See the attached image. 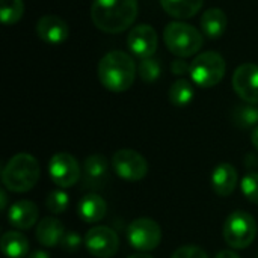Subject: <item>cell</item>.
I'll use <instances>...</instances> for the list:
<instances>
[{"instance_id":"6da1fadb","label":"cell","mask_w":258,"mask_h":258,"mask_svg":"<svg viewBox=\"0 0 258 258\" xmlns=\"http://www.w3.org/2000/svg\"><path fill=\"white\" fill-rule=\"evenodd\" d=\"M138 17V0H94L91 18L97 29L106 33L127 30Z\"/></svg>"},{"instance_id":"7a4b0ae2","label":"cell","mask_w":258,"mask_h":258,"mask_svg":"<svg viewBox=\"0 0 258 258\" xmlns=\"http://www.w3.org/2000/svg\"><path fill=\"white\" fill-rule=\"evenodd\" d=\"M97 73L106 89L112 92H124L130 89L135 82L136 63L128 53L113 50L101 57Z\"/></svg>"},{"instance_id":"3957f363","label":"cell","mask_w":258,"mask_h":258,"mask_svg":"<svg viewBox=\"0 0 258 258\" xmlns=\"http://www.w3.org/2000/svg\"><path fill=\"white\" fill-rule=\"evenodd\" d=\"M39 163L38 160L27 154H15L2 171L3 186L15 194H23L33 189L39 180Z\"/></svg>"},{"instance_id":"277c9868","label":"cell","mask_w":258,"mask_h":258,"mask_svg":"<svg viewBox=\"0 0 258 258\" xmlns=\"http://www.w3.org/2000/svg\"><path fill=\"white\" fill-rule=\"evenodd\" d=\"M163 39L168 50L181 59L197 54L204 44L203 33L192 24L183 21L169 23L165 27Z\"/></svg>"},{"instance_id":"5b68a950","label":"cell","mask_w":258,"mask_h":258,"mask_svg":"<svg viewBox=\"0 0 258 258\" xmlns=\"http://www.w3.org/2000/svg\"><path fill=\"white\" fill-rule=\"evenodd\" d=\"M227 63L221 53L204 51L198 54L190 63V79L200 88H213L225 76Z\"/></svg>"},{"instance_id":"8992f818","label":"cell","mask_w":258,"mask_h":258,"mask_svg":"<svg viewBox=\"0 0 258 258\" xmlns=\"http://www.w3.org/2000/svg\"><path fill=\"white\" fill-rule=\"evenodd\" d=\"M257 236V222L252 215L236 210L224 224V239L228 246L234 249L248 248Z\"/></svg>"},{"instance_id":"52a82bcc","label":"cell","mask_w":258,"mask_h":258,"mask_svg":"<svg viewBox=\"0 0 258 258\" xmlns=\"http://www.w3.org/2000/svg\"><path fill=\"white\" fill-rule=\"evenodd\" d=\"M127 239L135 249L141 252H148L160 245L162 230L156 221L150 218H139L128 225Z\"/></svg>"},{"instance_id":"ba28073f","label":"cell","mask_w":258,"mask_h":258,"mask_svg":"<svg viewBox=\"0 0 258 258\" xmlns=\"http://www.w3.org/2000/svg\"><path fill=\"white\" fill-rule=\"evenodd\" d=\"M112 166L115 174L127 181H139L148 172L145 157L130 148L118 150L112 157Z\"/></svg>"},{"instance_id":"9c48e42d","label":"cell","mask_w":258,"mask_h":258,"mask_svg":"<svg viewBox=\"0 0 258 258\" xmlns=\"http://www.w3.org/2000/svg\"><path fill=\"white\" fill-rule=\"evenodd\" d=\"M48 174L56 186L67 189L80 180L82 169L77 159L70 153H56L48 162Z\"/></svg>"},{"instance_id":"30bf717a","label":"cell","mask_w":258,"mask_h":258,"mask_svg":"<svg viewBox=\"0 0 258 258\" xmlns=\"http://www.w3.org/2000/svg\"><path fill=\"white\" fill-rule=\"evenodd\" d=\"M85 246L91 255L97 258H110L118 252V234L104 225H97L85 234Z\"/></svg>"},{"instance_id":"8fae6325","label":"cell","mask_w":258,"mask_h":258,"mask_svg":"<svg viewBox=\"0 0 258 258\" xmlns=\"http://www.w3.org/2000/svg\"><path fill=\"white\" fill-rule=\"evenodd\" d=\"M157 44H159L157 33L148 24L135 26L127 36L128 50L141 60L147 57H153L157 50Z\"/></svg>"},{"instance_id":"7c38bea8","label":"cell","mask_w":258,"mask_h":258,"mask_svg":"<svg viewBox=\"0 0 258 258\" xmlns=\"http://www.w3.org/2000/svg\"><path fill=\"white\" fill-rule=\"evenodd\" d=\"M233 88L236 94L249 104L258 103V65L243 63L233 74Z\"/></svg>"},{"instance_id":"4fadbf2b","label":"cell","mask_w":258,"mask_h":258,"mask_svg":"<svg viewBox=\"0 0 258 258\" xmlns=\"http://www.w3.org/2000/svg\"><path fill=\"white\" fill-rule=\"evenodd\" d=\"M83 186L86 189H103L110 181L109 160L101 154L89 156L83 163Z\"/></svg>"},{"instance_id":"5bb4252c","label":"cell","mask_w":258,"mask_h":258,"mask_svg":"<svg viewBox=\"0 0 258 258\" xmlns=\"http://www.w3.org/2000/svg\"><path fill=\"white\" fill-rule=\"evenodd\" d=\"M36 35L47 44L57 45L62 44L68 35L70 27L60 17L56 15H44L36 23Z\"/></svg>"},{"instance_id":"9a60e30c","label":"cell","mask_w":258,"mask_h":258,"mask_svg":"<svg viewBox=\"0 0 258 258\" xmlns=\"http://www.w3.org/2000/svg\"><path fill=\"white\" fill-rule=\"evenodd\" d=\"M38 207L35 203L27 200H20L14 203L8 210V221L12 227L18 230H29L38 221Z\"/></svg>"},{"instance_id":"2e32d148","label":"cell","mask_w":258,"mask_h":258,"mask_svg":"<svg viewBox=\"0 0 258 258\" xmlns=\"http://www.w3.org/2000/svg\"><path fill=\"white\" fill-rule=\"evenodd\" d=\"M239 183V175L231 163H219L212 174V187L219 197H228L234 192Z\"/></svg>"},{"instance_id":"e0dca14e","label":"cell","mask_w":258,"mask_h":258,"mask_svg":"<svg viewBox=\"0 0 258 258\" xmlns=\"http://www.w3.org/2000/svg\"><path fill=\"white\" fill-rule=\"evenodd\" d=\"M77 212H79L80 219L85 221L86 224H97L106 216L107 204L100 195L88 194L79 201Z\"/></svg>"},{"instance_id":"ac0fdd59","label":"cell","mask_w":258,"mask_h":258,"mask_svg":"<svg viewBox=\"0 0 258 258\" xmlns=\"http://www.w3.org/2000/svg\"><path fill=\"white\" fill-rule=\"evenodd\" d=\"M65 234L63 225L56 218H44L36 225V240L47 248H54L60 245V240Z\"/></svg>"},{"instance_id":"d6986e66","label":"cell","mask_w":258,"mask_h":258,"mask_svg":"<svg viewBox=\"0 0 258 258\" xmlns=\"http://www.w3.org/2000/svg\"><path fill=\"white\" fill-rule=\"evenodd\" d=\"M228 27V18L225 12L219 8L207 9L201 17V29L207 38H221Z\"/></svg>"},{"instance_id":"ffe728a7","label":"cell","mask_w":258,"mask_h":258,"mask_svg":"<svg viewBox=\"0 0 258 258\" xmlns=\"http://www.w3.org/2000/svg\"><path fill=\"white\" fill-rule=\"evenodd\" d=\"M160 5L163 11L171 17L178 20H187L201 11L204 0H160Z\"/></svg>"},{"instance_id":"44dd1931","label":"cell","mask_w":258,"mask_h":258,"mask_svg":"<svg viewBox=\"0 0 258 258\" xmlns=\"http://www.w3.org/2000/svg\"><path fill=\"white\" fill-rule=\"evenodd\" d=\"M0 248L8 258H24L29 252V240L18 231H8L2 236Z\"/></svg>"},{"instance_id":"7402d4cb","label":"cell","mask_w":258,"mask_h":258,"mask_svg":"<svg viewBox=\"0 0 258 258\" xmlns=\"http://www.w3.org/2000/svg\"><path fill=\"white\" fill-rule=\"evenodd\" d=\"M169 101L177 106V107H184L187 104L192 103L194 100V95H195V91H194V86L189 80L186 79H178L175 80L171 88H169Z\"/></svg>"},{"instance_id":"603a6c76","label":"cell","mask_w":258,"mask_h":258,"mask_svg":"<svg viewBox=\"0 0 258 258\" xmlns=\"http://www.w3.org/2000/svg\"><path fill=\"white\" fill-rule=\"evenodd\" d=\"M233 122L236 127L248 130V128H255L258 127V107L255 104H243V106H236L233 110Z\"/></svg>"},{"instance_id":"cb8c5ba5","label":"cell","mask_w":258,"mask_h":258,"mask_svg":"<svg viewBox=\"0 0 258 258\" xmlns=\"http://www.w3.org/2000/svg\"><path fill=\"white\" fill-rule=\"evenodd\" d=\"M24 14L23 0H0V18L5 26H12L21 20Z\"/></svg>"},{"instance_id":"d4e9b609","label":"cell","mask_w":258,"mask_h":258,"mask_svg":"<svg viewBox=\"0 0 258 258\" xmlns=\"http://www.w3.org/2000/svg\"><path fill=\"white\" fill-rule=\"evenodd\" d=\"M138 73L141 76V79L147 83H154L160 74H162V65L157 59L154 57H147L142 59L139 67H138Z\"/></svg>"},{"instance_id":"484cf974","label":"cell","mask_w":258,"mask_h":258,"mask_svg":"<svg viewBox=\"0 0 258 258\" xmlns=\"http://www.w3.org/2000/svg\"><path fill=\"white\" fill-rule=\"evenodd\" d=\"M68 204H70V198H68V194L63 192L62 189L59 190H53L48 194L47 200H45V206L47 209L54 213V215H59V213H63L67 209H68Z\"/></svg>"},{"instance_id":"4316f807","label":"cell","mask_w":258,"mask_h":258,"mask_svg":"<svg viewBox=\"0 0 258 258\" xmlns=\"http://www.w3.org/2000/svg\"><path fill=\"white\" fill-rule=\"evenodd\" d=\"M240 189L249 203L258 206V172H248L242 178Z\"/></svg>"},{"instance_id":"83f0119b","label":"cell","mask_w":258,"mask_h":258,"mask_svg":"<svg viewBox=\"0 0 258 258\" xmlns=\"http://www.w3.org/2000/svg\"><path fill=\"white\" fill-rule=\"evenodd\" d=\"M82 237H80V234L79 233H76V231H68V233H65L63 234V237H62V240H60V248L63 249V251H67V252H76V251H79V248H80V245H82Z\"/></svg>"},{"instance_id":"f1b7e54d","label":"cell","mask_w":258,"mask_h":258,"mask_svg":"<svg viewBox=\"0 0 258 258\" xmlns=\"http://www.w3.org/2000/svg\"><path fill=\"white\" fill-rule=\"evenodd\" d=\"M171 258H209L207 252L195 245H186L178 248Z\"/></svg>"},{"instance_id":"f546056e","label":"cell","mask_w":258,"mask_h":258,"mask_svg":"<svg viewBox=\"0 0 258 258\" xmlns=\"http://www.w3.org/2000/svg\"><path fill=\"white\" fill-rule=\"evenodd\" d=\"M189 71H190V65H189L184 59L178 57V59H175V60L172 62V73H174V74H177V76H184V74H187Z\"/></svg>"},{"instance_id":"4dcf8cb0","label":"cell","mask_w":258,"mask_h":258,"mask_svg":"<svg viewBox=\"0 0 258 258\" xmlns=\"http://www.w3.org/2000/svg\"><path fill=\"white\" fill-rule=\"evenodd\" d=\"M215 258H240L234 251H230V249H224L221 252H218Z\"/></svg>"},{"instance_id":"1f68e13d","label":"cell","mask_w":258,"mask_h":258,"mask_svg":"<svg viewBox=\"0 0 258 258\" xmlns=\"http://www.w3.org/2000/svg\"><path fill=\"white\" fill-rule=\"evenodd\" d=\"M27 258H50V255L45 251H41L39 249V251H33Z\"/></svg>"},{"instance_id":"d6a6232c","label":"cell","mask_w":258,"mask_h":258,"mask_svg":"<svg viewBox=\"0 0 258 258\" xmlns=\"http://www.w3.org/2000/svg\"><path fill=\"white\" fill-rule=\"evenodd\" d=\"M251 142H252V145L258 150V127L254 128V132H252V135H251Z\"/></svg>"},{"instance_id":"836d02e7","label":"cell","mask_w":258,"mask_h":258,"mask_svg":"<svg viewBox=\"0 0 258 258\" xmlns=\"http://www.w3.org/2000/svg\"><path fill=\"white\" fill-rule=\"evenodd\" d=\"M0 200H2V209L6 210V203H8V197H6V192L2 190L0 192Z\"/></svg>"},{"instance_id":"e575fe53","label":"cell","mask_w":258,"mask_h":258,"mask_svg":"<svg viewBox=\"0 0 258 258\" xmlns=\"http://www.w3.org/2000/svg\"><path fill=\"white\" fill-rule=\"evenodd\" d=\"M128 258H154V257H151V255H148V254H145V252H141V254H135V255H130Z\"/></svg>"}]
</instances>
